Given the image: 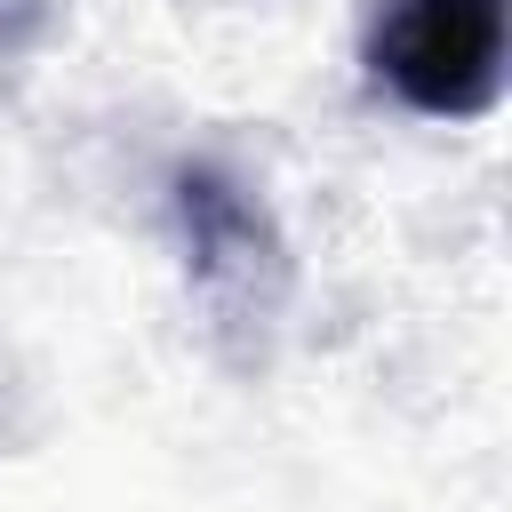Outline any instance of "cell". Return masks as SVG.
<instances>
[{
    "instance_id": "1",
    "label": "cell",
    "mask_w": 512,
    "mask_h": 512,
    "mask_svg": "<svg viewBox=\"0 0 512 512\" xmlns=\"http://www.w3.org/2000/svg\"><path fill=\"white\" fill-rule=\"evenodd\" d=\"M368 72L408 112H488L504 88V0H392L368 32Z\"/></svg>"
},
{
    "instance_id": "2",
    "label": "cell",
    "mask_w": 512,
    "mask_h": 512,
    "mask_svg": "<svg viewBox=\"0 0 512 512\" xmlns=\"http://www.w3.org/2000/svg\"><path fill=\"white\" fill-rule=\"evenodd\" d=\"M176 216H184V248H192V272L216 288V280H248L256 256H272V232H264V208L216 176V168H184L176 176Z\"/></svg>"
}]
</instances>
